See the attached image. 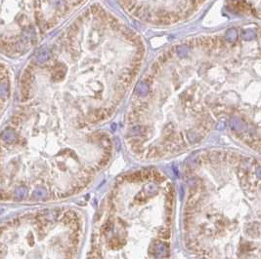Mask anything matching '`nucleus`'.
<instances>
[{"mask_svg": "<svg viewBox=\"0 0 261 259\" xmlns=\"http://www.w3.org/2000/svg\"><path fill=\"white\" fill-rule=\"evenodd\" d=\"M49 51L46 49H42L41 51L38 52V54L36 55V61L38 62H45L48 59H49Z\"/></svg>", "mask_w": 261, "mask_h": 259, "instance_id": "nucleus-1", "label": "nucleus"}, {"mask_svg": "<svg viewBox=\"0 0 261 259\" xmlns=\"http://www.w3.org/2000/svg\"><path fill=\"white\" fill-rule=\"evenodd\" d=\"M9 95V86L7 84L0 83V99H4Z\"/></svg>", "mask_w": 261, "mask_h": 259, "instance_id": "nucleus-2", "label": "nucleus"}, {"mask_svg": "<svg viewBox=\"0 0 261 259\" xmlns=\"http://www.w3.org/2000/svg\"><path fill=\"white\" fill-rule=\"evenodd\" d=\"M101 9H102V8L99 6V5L95 4V5H92V6L90 7L89 12H90V14H91V16H93V17H95V18H96V16H97V14L100 12Z\"/></svg>", "mask_w": 261, "mask_h": 259, "instance_id": "nucleus-3", "label": "nucleus"}, {"mask_svg": "<svg viewBox=\"0 0 261 259\" xmlns=\"http://www.w3.org/2000/svg\"><path fill=\"white\" fill-rule=\"evenodd\" d=\"M186 44H187V46H188V47H190V48H195V47H196V39H189V40H187Z\"/></svg>", "mask_w": 261, "mask_h": 259, "instance_id": "nucleus-4", "label": "nucleus"}]
</instances>
